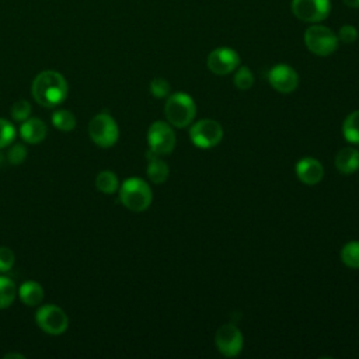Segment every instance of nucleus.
I'll use <instances>...</instances> for the list:
<instances>
[{"label": "nucleus", "instance_id": "f257e3e1", "mask_svg": "<svg viewBox=\"0 0 359 359\" xmlns=\"http://www.w3.org/2000/svg\"><path fill=\"white\" fill-rule=\"evenodd\" d=\"M67 93V81L56 70L41 72L31 84V94L34 100L45 108H55L60 105L66 100Z\"/></svg>", "mask_w": 359, "mask_h": 359}, {"label": "nucleus", "instance_id": "f03ea898", "mask_svg": "<svg viewBox=\"0 0 359 359\" xmlns=\"http://www.w3.org/2000/svg\"><path fill=\"white\" fill-rule=\"evenodd\" d=\"M119 201L121 203L132 212L146 210L153 199L151 189L149 184L139 177H129L119 185Z\"/></svg>", "mask_w": 359, "mask_h": 359}, {"label": "nucleus", "instance_id": "7ed1b4c3", "mask_svg": "<svg viewBox=\"0 0 359 359\" xmlns=\"http://www.w3.org/2000/svg\"><path fill=\"white\" fill-rule=\"evenodd\" d=\"M164 112L170 125L175 128H185L192 123L196 115V105L188 94L175 93L168 97Z\"/></svg>", "mask_w": 359, "mask_h": 359}, {"label": "nucleus", "instance_id": "20e7f679", "mask_svg": "<svg viewBox=\"0 0 359 359\" xmlns=\"http://www.w3.org/2000/svg\"><path fill=\"white\" fill-rule=\"evenodd\" d=\"M338 36L328 27L314 24L304 32L306 48L317 56H328L338 48Z\"/></svg>", "mask_w": 359, "mask_h": 359}, {"label": "nucleus", "instance_id": "39448f33", "mask_svg": "<svg viewBox=\"0 0 359 359\" xmlns=\"http://www.w3.org/2000/svg\"><path fill=\"white\" fill-rule=\"evenodd\" d=\"M88 135L97 146L108 149L118 142L119 128L116 121L109 114L100 112L90 121Z\"/></svg>", "mask_w": 359, "mask_h": 359}, {"label": "nucleus", "instance_id": "423d86ee", "mask_svg": "<svg viewBox=\"0 0 359 359\" xmlns=\"http://www.w3.org/2000/svg\"><path fill=\"white\" fill-rule=\"evenodd\" d=\"M38 327L49 335H60L69 327V317L63 309L55 304H43L35 313Z\"/></svg>", "mask_w": 359, "mask_h": 359}, {"label": "nucleus", "instance_id": "0eeeda50", "mask_svg": "<svg viewBox=\"0 0 359 359\" xmlns=\"http://www.w3.org/2000/svg\"><path fill=\"white\" fill-rule=\"evenodd\" d=\"M191 142L199 149H212L223 137V128L215 119H201L189 129Z\"/></svg>", "mask_w": 359, "mask_h": 359}, {"label": "nucleus", "instance_id": "6e6552de", "mask_svg": "<svg viewBox=\"0 0 359 359\" xmlns=\"http://www.w3.org/2000/svg\"><path fill=\"white\" fill-rule=\"evenodd\" d=\"M147 144L149 150L157 156L171 153L175 147V133L171 125L163 121L153 122L147 130Z\"/></svg>", "mask_w": 359, "mask_h": 359}, {"label": "nucleus", "instance_id": "1a4fd4ad", "mask_svg": "<svg viewBox=\"0 0 359 359\" xmlns=\"http://www.w3.org/2000/svg\"><path fill=\"white\" fill-rule=\"evenodd\" d=\"M292 13L304 22H320L331 11L330 0H292Z\"/></svg>", "mask_w": 359, "mask_h": 359}, {"label": "nucleus", "instance_id": "9d476101", "mask_svg": "<svg viewBox=\"0 0 359 359\" xmlns=\"http://www.w3.org/2000/svg\"><path fill=\"white\" fill-rule=\"evenodd\" d=\"M215 344L223 356H237L243 349V334L234 324H223L216 331Z\"/></svg>", "mask_w": 359, "mask_h": 359}, {"label": "nucleus", "instance_id": "9b49d317", "mask_svg": "<svg viewBox=\"0 0 359 359\" xmlns=\"http://www.w3.org/2000/svg\"><path fill=\"white\" fill-rule=\"evenodd\" d=\"M206 65L212 73L217 76H224L234 72L238 67L240 56L234 49L222 46V48L213 49L209 53L206 59Z\"/></svg>", "mask_w": 359, "mask_h": 359}, {"label": "nucleus", "instance_id": "f8f14e48", "mask_svg": "<svg viewBox=\"0 0 359 359\" xmlns=\"http://www.w3.org/2000/svg\"><path fill=\"white\" fill-rule=\"evenodd\" d=\"M269 84L282 94L293 93L299 86V74L289 65L280 63L268 72Z\"/></svg>", "mask_w": 359, "mask_h": 359}, {"label": "nucleus", "instance_id": "ddd939ff", "mask_svg": "<svg viewBox=\"0 0 359 359\" xmlns=\"http://www.w3.org/2000/svg\"><path fill=\"white\" fill-rule=\"evenodd\" d=\"M296 175L303 184L314 185L323 180L324 168L318 160L313 157H304L296 163Z\"/></svg>", "mask_w": 359, "mask_h": 359}, {"label": "nucleus", "instance_id": "4468645a", "mask_svg": "<svg viewBox=\"0 0 359 359\" xmlns=\"http://www.w3.org/2000/svg\"><path fill=\"white\" fill-rule=\"evenodd\" d=\"M48 133V128L45 122L39 118H28L21 122L20 126V136L28 144H38L41 143Z\"/></svg>", "mask_w": 359, "mask_h": 359}, {"label": "nucleus", "instance_id": "2eb2a0df", "mask_svg": "<svg viewBox=\"0 0 359 359\" xmlns=\"http://www.w3.org/2000/svg\"><path fill=\"white\" fill-rule=\"evenodd\" d=\"M335 167L342 174H352L359 168V151L355 147H344L335 156Z\"/></svg>", "mask_w": 359, "mask_h": 359}, {"label": "nucleus", "instance_id": "dca6fc26", "mask_svg": "<svg viewBox=\"0 0 359 359\" xmlns=\"http://www.w3.org/2000/svg\"><path fill=\"white\" fill-rule=\"evenodd\" d=\"M147 177L151 182L154 184H163L167 181L170 170L165 161H163L161 158H158L157 154H154L153 151H147Z\"/></svg>", "mask_w": 359, "mask_h": 359}, {"label": "nucleus", "instance_id": "f3484780", "mask_svg": "<svg viewBox=\"0 0 359 359\" xmlns=\"http://www.w3.org/2000/svg\"><path fill=\"white\" fill-rule=\"evenodd\" d=\"M21 302L29 307L38 306L39 303H42L45 292L43 287L35 282V280H25L17 290Z\"/></svg>", "mask_w": 359, "mask_h": 359}, {"label": "nucleus", "instance_id": "a211bd4d", "mask_svg": "<svg viewBox=\"0 0 359 359\" xmlns=\"http://www.w3.org/2000/svg\"><path fill=\"white\" fill-rule=\"evenodd\" d=\"M95 187L100 192L107 194V195H112L119 189V180H118L115 172H112L109 170H104V171H100L97 174Z\"/></svg>", "mask_w": 359, "mask_h": 359}, {"label": "nucleus", "instance_id": "6ab92c4d", "mask_svg": "<svg viewBox=\"0 0 359 359\" xmlns=\"http://www.w3.org/2000/svg\"><path fill=\"white\" fill-rule=\"evenodd\" d=\"M344 137L352 143L359 144V109L351 112L342 123Z\"/></svg>", "mask_w": 359, "mask_h": 359}, {"label": "nucleus", "instance_id": "aec40b11", "mask_svg": "<svg viewBox=\"0 0 359 359\" xmlns=\"http://www.w3.org/2000/svg\"><path fill=\"white\" fill-rule=\"evenodd\" d=\"M50 121H52V125L62 132H70L76 126V116L69 109L55 111L50 116Z\"/></svg>", "mask_w": 359, "mask_h": 359}, {"label": "nucleus", "instance_id": "412c9836", "mask_svg": "<svg viewBox=\"0 0 359 359\" xmlns=\"http://www.w3.org/2000/svg\"><path fill=\"white\" fill-rule=\"evenodd\" d=\"M15 294L17 289L14 282L7 276L0 275V310L10 307L15 299Z\"/></svg>", "mask_w": 359, "mask_h": 359}, {"label": "nucleus", "instance_id": "4be33fe9", "mask_svg": "<svg viewBox=\"0 0 359 359\" xmlns=\"http://www.w3.org/2000/svg\"><path fill=\"white\" fill-rule=\"evenodd\" d=\"M341 261L352 269L359 268V241H349L341 250Z\"/></svg>", "mask_w": 359, "mask_h": 359}, {"label": "nucleus", "instance_id": "5701e85b", "mask_svg": "<svg viewBox=\"0 0 359 359\" xmlns=\"http://www.w3.org/2000/svg\"><path fill=\"white\" fill-rule=\"evenodd\" d=\"M234 84L238 90H248L254 84V76L247 66L237 67L234 74Z\"/></svg>", "mask_w": 359, "mask_h": 359}, {"label": "nucleus", "instance_id": "b1692460", "mask_svg": "<svg viewBox=\"0 0 359 359\" xmlns=\"http://www.w3.org/2000/svg\"><path fill=\"white\" fill-rule=\"evenodd\" d=\"M29 114H31V104L27 100H18L10 108V115L17 122H22L28 119Z\"/></svg>", "mask_w": 359, "mask_h": 359}, {"label": "nucleus", "instance_id": "393cba45", "mask_svg": "<svg viewBox=\"0 0 359 359\" xmlns=\"http://www.w3.org/2000/svg\"><path fill=\"white\" fill-rule=\"evenodd\" d=\"M14 139H15V128L7 119L0 118V149L10 146Z\"/></svg>", "mask_w": 359, "mask_h": 359}, {"label": "nucleus", "instance_id": "a878e982", "mask_svg": "<svg viewBox=\"0 0 359 359\" xmlns=\"http://www.w3.org/2000/svg\"><path fill=\"white\" fill-rule=\"evenodd\" d=\"M27 154H28L27 147L22 146V144H20V143H15V144H13V146L7 150L6 160H7L10 164H13V165H20L21 163L25 161Z\"/></svg>", "mask_w": 359, "mask_h": 359}, {"label": "nucleus", "instance_id": "bb28decb", "mask_svg": "<svg viewBox=\"0 0 359 359\" xmlns=\"http://www.w3.org/2000/svg\"><path fill=\"white\" fill-rule=\"evenodd\" d=\"M150 93L156 98H164L170 94V83L163 77H156L150 81Z\"/></svg>", "mask_w": 359, "mask_h": 359}, {"label": "nucleus", "instance_id": "cd10ccee", "mask_svg": "<svg viewBox=\"0 0 359 359\" xmlns=\"http://www.w3.org/2000/svg\"><path fill=\"white\" fill-rule=\"evenodd\" d=\"M14 265V252L8 248L1 245L0 247V273L8 272Z\"/></svg>", "mask_w": 359, "mask_h": 359}, {"label": "nucleus", "instance_id": "c85d7f7f", "mask_svg": "<svg viewBox=\"0 0 359 359\" xmlns=\"http://www.w3.org/2000/svg\"><path fill=\"white\" fill-rule=\"evenodd\" d=\"M337 36H338V41H341L344 43H352L358 38V31H356V28L353 25L346 24V25H342L339 28Z\"/></svg>", "mask_w": 359, "mask_h": 359}, {"label": "nucleus", "instance_id": "c756f323", "mask_svg": "<svg viewBox=\"0 0 359 359\" xmlns=\"http://www.w3.org/2000/svg\"><path fill=\"white\" fill-rule=\"evenodd\" d=\"M348 7L352 8H359V0H342Z\"/></svg>", "mask_w": 359, "mask_h": 359}, {"label": "nucleus", "instance_id": "7c9ffc66", "mask_svg": "<svg viewBox=\"0 0 359 359\" xmlns=\"http://www.w3.org/2000/svg\"><path fill=\"white\" fill-rule=\"evenodd\" d=\"M8 358H18V359H24L25 356L21 355V353H7L4 355V359H8Z\"/></svg>", "mask_w": 359, "mask_h": 359}, {"label": "nucleus", "instance_id": "2f4dec72", "mask_svg": "<svg viewBox=\"0 0 359 359\" xmlns=\"http://www.w3.org/2000/svg\"><path fill=\"white\" fill-rule=\"evenodd\" d=\"M4 160H6V156L0 151V167L4 164Z\"/></svg>", "mask_w": 359, "mask_h": 359}]
</instances>
